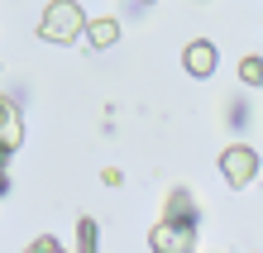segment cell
Listing matches in <instances>:
<instances>
[{
    "label": "cell",
    "mask_w": 263,
    "mask_h": 253,
    "mask_svg": "<svg viewBox=\"0 0 263 253\" xmlns=\"http://www.w3.org/2000/svg\"><path fill=\"white\" fill-rule=\"evenodd\" d=\"M82 29H86V10L77 5V0H53V5L43 10V20H39V38H48V43H77Z\"/></svg>",
    "instance_id": "obj_1"
},
{
    "label": "cell",
    "mask_w": 263,
    "mask_h": 253,
    "mask_svg": "<svg viewBox=\"0 0 263 253\" xmlns=\"http://www.w3.org/2000/svg\"><path fill=\"white\" fill-rule=\"evenodd\" d=\"M220 172H225L230 186H249V182L258 177V153L244 148V144H230V148L220 153Z\"/></svg>",
    "instance_id": "obj_2"
},
{
    "label": "cell",
    "mask_w": 263,
    "mask_h": 253,
    "mask_svg": "<svg viewBox=\"0 0 263 253\" xmlns=\"http://www.w3.org/2000/svg\"><path fill=\"white\" fill-rule=\"evenodd\" d=\"M148 244L153 248H192L196 244V234H192V225H182V220H163V225H153V234H148Z\"/></svg>",
    "instance_id": "obj_3"
},
{
    "label": "cell",
    "mask_w": 263,
    "mask_h": 253,
    "mask_svg": "<svg viewBox=\"0 0 263 253\" xmlns=\"http://www.w3.org/2000/svg\"><path fill=\"white\" fill-rule=\"evenodd\" d=\"M20 144H24V120H20V105L0 96V148H5V153H14Z\"/></svg>",
    "instance_id": "obj_4"
},
{
    "label": "cell",
    "mask_w": 263,
    "mask_h": 253,
    "mask_svg": "<svg viewBox=\"0 0 263 253\" xmlns=\"http://www.w3.org/2000/svg\"><path fill=\"white\" fill-rule=\"evenodd\" d=\"M182 67H187L192 76H211L215 72V43H206V38L187 43V48H182Z\"/></svg>",
    "instance_id": "obj_5"
},
{
    "label": "cell",
    "mask_w": 263,
    "mask_h": 253,
    "mask_svg": "<svg viewBox=\"0 0 263 253\" xmlns=\"http://www.w3.org/2000/svg\"><path fill=\"white\" fill-rule=\"evenodd\" d=\"M82 34H86V43H91V48H110V43L120 38V20H115V14L86 20V29H82Z\"/></svg>",
    "instance_id": "obj_6"
},
{
    "label": "cell",
    "mask_w": 263,
    "mask_h": 253,
    "mask_svg": "<svg viewBox=\"0 0 263 253\" xmlns=\"http://www.w3.org/2000/svg\"><path fill=\"white\" fill-rule=\"evenodd\" d=\"M163 220H182V225H196V201H192V191H177L167 196V210H163Z\"/></svg>",
    "instance_id": "obj_7"
},
{
    "label": "cell",
    "mask_w": 263,
    "mask_h": 253,
    "mask_svg": "<svg viewBox=\"0 0 263 253\" xmlns=\"http://www.w3.org/2000/svg\"><path fill=\"white\" fill-rule=\"evenodd\" d=\"M239 82H244V86H263V57L249 53V57L239 62Z\"/></svg>",
    "instance_id": "obj_8"
},
{
    "label": "cell",
    "mask_w": 263,
    "mask_h": 253,
    "mask_svg": "<svg viewBox=\"0 0 263 253\" xmlns=\"http://www.w3.org/2000/svg\"><path fill=\"white\" fill-rule=\"evenodd\" d=\"M101 182H105V186H120L125 177H120V167H105V172H101Z\"/></svg>",
    "instance_id": "obj_9"
},
{
    "label": "cell",
    "mask_w": 263,
    "mask_h": 253,
    "mask_svg": "<svg viewBox=\"0 0 263 253\" xmlns=\"http://www.w3.org/2000/svg\"><path fill=\"white\" fill-rule=\"evenodd\" d=\"M29 248H34V253H39V248H43V253H53V248H63V244H58V239H34Z\"/></svg>",
    "instance_id": "obj_10"
},
{
    "label": "cell",
    "mask_w": 263,
    "mask_h": 253,
    "mask_svg": "<svg viewBox=\"0 0 263 253\" xmlns=\"http://www.w3.org/2000/svg\"><path fill=\"white\" fill-rule=\"evenodd\" d=\"M0 196H5V148H0Z\"/></svg>",
    "instance_id": "obj_11"
},
{
    "label": "cell",
    "mask_w": 263,
    "mask_h": 253,
    "mask_svg": "<svg viewBox=\"0 0 263 253\" xmlns=\"http://www.w3.org/2000/svg\"><path fill=\"white\" fill-rule=\"evenodd\" d=\"M139 5H153V0H139Z\"/></svg>",
    "instance_id": "obj_12"
}]
</instances>
